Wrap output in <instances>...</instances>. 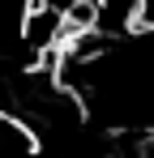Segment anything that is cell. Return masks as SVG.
<instances>
[{"instance_id":"1","label":"cell","mask_w":154,"mask_h":158,"mask_svg":"<svg viewBox=\"0 0 154 158\" xmlns=\"http://www.w3.org/2000/svg\"><path fill=\"white\" fill-rule=\"evenodd\" d=\"M99 30L111 39H128L133 30L150 17V0H94Z\"/></svg>"},{"instance_id":"2","label":"cell","mask_w":154,"mask_h":158,"mask_svg":"<svg viewBox=\"0 0 154 158\" xmlns=\"http://www.w3.org/2000/svg\"><path fill=\"white\" fill-rule=\"evenodd\" d=\"M39 128H30L17 111L0 107V158H39Z\"/></svg>"}]
</instances>
